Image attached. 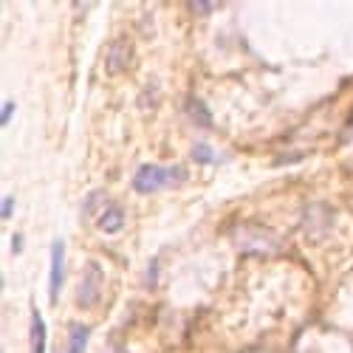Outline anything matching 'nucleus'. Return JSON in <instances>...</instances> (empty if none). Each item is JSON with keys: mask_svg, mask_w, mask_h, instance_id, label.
<instances>
[{"mask_svg": "<svg viewBox=\"0 0 353 353\" xmlns=\"http://www.w3.org/2000/svg\"><path fill=\"white\" fill-rule=\"evenodd\" d=\"M192 156H195V161H215V156H212V150L207 144H198L192 150Z\"/></svg>", "mask_w": 353, "mask_h": 353, "instance_id": "9d476101", "label": "nucleus"}, {"mask_svg": "<svg viewBox=\"0 0 353 353\" xmlns=\"http://www.w3.org/2000/svg\"><path fill=\"white\" fill-rule=\"evenodd\" d=\"M102 297V269L97 263L85 269L82 274V283H79V291H77V305L79 308H94Z\"/></svg>", "mask_w": 353, "mask_h": 353, "instance_id": "7ed1b4c3", "label": "nucleus"}, {"mask_svg": "<svg viewBox=\"0 0 353 353\" xmlns=\"http://www.w3.org/2000/svg\"><path fill=\"white\" fill-rule=\"evenodd\" d=\"M181 170L179 167H159V164H144L139 167L136 179H133V187L136 192L141 195H150V192H161L167 187H175L181 181Z\"/></svg>", "mask_w": 353, "mask_h": 353, "instance_id": "f03ea898", "label": "nucleus"}, {"mask_svg": "<svg viewBox=\"0 0 353 353\" xmlns=\"http://www.w3.org/2000/svg\"><path fill=\"white\" fill-rule=\"evenodd\" d=\"M130 63H133V46H130L128 40L110 43L108 57H105V71H108V74H122V71L130 68Z\"/></svg>", "mask_w": 353, "mask_h": 353, "instance_id": "39448f33", "label": "nucleus"}, {"mask_svg": "<svg viewBox=\"0 0 353 353\" xmlns=\"http://www.w3.org/2000/svg\"><path fill=\"white\" fill-rule=\"evenodd\" d=\"M190 9H192L195 14H210V12H215L218 6H215V3H190Z\"/></svg>", "mask_w": 353, "mask_h": 353, "instance_id": "9b49d317", "label": "nucleus"}, {"mask_svg": "<svg viewBox=\"0 0 353 353\" xmlns=\"http://www.w3.org/2000/svg\"><path fill=\"white\" fill-rule=\"evenodd\" d=\"M190 116H192L195 122L210 125V113H207V108H203V105H198V102H190Z\"/></svg>", "mask_w": 353, "mask_h": 353, "instance_id": "1a4fd4ad", "label": "nucleus"}, {"mask_svg": "<svg viewBox=\"0 0 353 353\" xmlns=\"http://www.w3.org/2000/svg\"><path fill=\"white\" fill-rule=\"evenodd\" d=\"M88 336H91L88 325H82V322H74L71 331H68V347H65V353H85Z\"/></svg>", "mask_w": 353, "mask_h": 353, "instance_id": "0eeeda50", "label": "nucleus"}, {"mask_svg": "<svg viewBox=\"0 0 353 353\" xmlns=\"http://www.w3.org/2000/svg\"><path fill=\"white\" fill-rule=\"evenodd\" d=\"M48 331H46V322L40 316V311H32V328H28V342H32V353H46V339Z\"/></svg>", "mask_w": 353, "mask_h": 353, "instance_id": "423d86ee", "label": "nucleus"}, {"mask_svg": "<svg viewBox=\"0 0 353 353\" xmlns=\"http://www.w3.org/2000/svg\"><path fill=\"white\" fill-rule=\"evenodd\" d=\"M12 210H14V198H12V195H6V198H3V221H9V218H12Z\"/></svg>", "mask_w": 353, "mask_h": 353, "instance_id": "f8f14e48", "label": "nucleus"}, {"mask_svg": "<svg viewBox=\"0 0 353 353\" xmlns=\"http://www.w3.org/2000/svg\"><path fill=\"white\" fill-rule=\"evenodd\" d=\"M12 110H14V102H6V105H3V125H9Z\"/></svg>", "mask_w": 353, "mask_h": 353, "instance_id": "ddd939ff", "label": "nucleus"}, {"mask_svg": "<svg viewBox=\"0 0 353 353\" xmlns=\"http://www.w3.org/2000/svg\"><path fill=\"white\" fill-rule=\"evenodd\" d=\"M122 223H125V212H122L119 207H108V210L99 215V229H102L105 234L119 232V229H122Z\"/></svg>", "mask_w": 353, "mask_h": 353, "instance_id": "6e6552de", "label": "nucleus"}, {"mask_svg": "<svg viewBox=\"0 0 353 353\" xmlns=\"http://www.w3.org/2000/svg\"><path fill=\"white\" fill-rule=\"evenodd\" d=\"M234 238V246L243 249V252H257V254H277L280 252V238L274 232L263 229V226H254V223H241L238 229L232 232Z\"/></svg>", "mask_w": 353, "mask_h": 353, "instance_id": "f257e3e1", "label": "nucleus"}, {"mask_svg": "<svg viewBox=\"0 0 353 353\" xmlns=\"http://www.w3.org/2000/svg\"><path fill=\"white\" fill-rule=\"evenodd\" d=\"M345 139H347V141H353V125L347 128V136H345Z\"/></svg>", "mask_w": 353, "mask_h": 353, "instance_id": "4468645a", "label": "nucleus"}, {"mask_svg": "<svg viewBox=\"0 0 353 353\" xmlns=\"http://www.w3.org/2000/svg\"><path fill=\"white\" fill-rule=\"evenodd\" d=\"M63 280H65V243L63 241H54L51 246V291L48 297L51 303L60 300V288H63Z\"/></svg>", "mask_w": 353, "mask_h": 353, "instance_id": "20e7f679", "label": "nucleus"}]
</instances>
